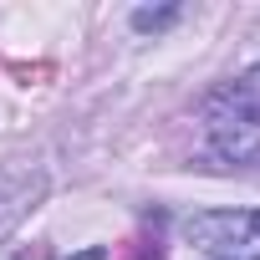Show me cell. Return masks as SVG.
Listing matches in <instances>:
<instances>
[{
  "mask_svg": "<svg viewBox=\"0 0 260 260\" xmlns=\"http://www.w3.org/2000/svg\"><path fill=\"white\" fill-rule=\"evenodd\" d=\"M204 133H209V148L219 158L260 169V67H250L209 92Z\"/></svg>",
  "mask_w": 260,
  "mask_h": 260,
  "instance_id": "1",
  "label": "cell"
},
{
  "mask_svg": "<svg viewBox=\"0 0 260 260\" xmlns=\"http://www.w3.org/2000/svg\"><path fill=\"white\" fill-rule=\"evenodd\" d=\"M184 240L204 260H260V209H199L184 219Z\"/></svg>",
  "mask_w": 260,
  "mask_h": 260,
  "instance_id": "2",
  "label": "cell"
},
{
  "mask_svg": "<svg viewBox=\"0 0 260 260\" xmlns=\"http://www.w3.org/2000/svg\"><path fill=\"white\" fill-rule=\"evenodd\" d=\"M179 21V6H158V11H133V31H164Z\"/></svg>",
  "mask_w": 260,
  "mask_h": 260,
  "instance_id": "3",
  "label": "cell"
},
{
  "mask_svg": "<svg viewBox=\"0 0 260 260\" xmlns=\"http://www.w3.org/2000/svg\"><path fill=\"white\" fill-rule=\"evenodd\" d=\"M72 260H107V250H102V245H87V250H82V255H72Z\"/></svg>",
  "mask_w": 260,
  "mask_h": 260,
  "instance_id": "4",
  "label": "cell"
}]
</instances>
